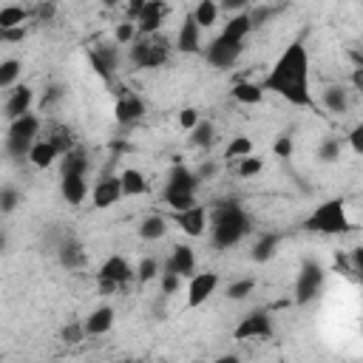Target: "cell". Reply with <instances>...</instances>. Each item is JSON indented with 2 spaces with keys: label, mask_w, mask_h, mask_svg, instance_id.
<instances>
[{
  "label": "cell",
  "mask_w": 363,
  "mask_h": 363,
  "mask_svg": "<svg viewBox=\"0 0 363 363\" xmlns=\"http://www.w3.org/2000/svg\"><path fill=\"white\" fill-rule=\"evenodd\" d=\"M207 224H210V238H213L216 250L235 247L252 230L250 216L238 201H221L216 207V213H213V221H207Z\"/></svg>",
  "instance_id": "obj_1"
},
{
  "label": "cell",
  "mask_w": 363,
  "mask_h": 363,
  "mask_svg": "<svg viewBox=\"0 0 363 363\" xmlns=\"http://www.w3.org/2000/svg\"><path fill=\"white\" fill-rule=\"evenodd\" d=\"M303 230L323 233V235H343V233L354 230V224L349 221V213H346V201L343 199H326L323 204H318L306 216Z\"/></svg>",
  "instance_id": "obj_2"
},
{
  "label": "cell",
  "mask_w": 363,
  "mask_h": 363,
  "mask_svg": "<svg viewBox=\"0 0 363 363\" xmlns=\"http://www.w3.org/2000/svg\"><path fill=\"white\" fill-rule=\"evenodd\" d=\"M196 190H199V176L187 167V164H173L170 167V176H167V184L162 190V199L164 204L176 213V210H187L196 204Z\"/></svg>",
  "instance_id": "obj_3"
},
{
  "label": "cell",
  "mask_w": 363,
  "mask_h": 363,
  "mask_svg": "<svg viewBox=\"0 0 363 363\" xmlns=\"http://www.w3.org/2000/svg\"><path fill=\"white\" fill-rule=\"evenodd\" d=\"M167 54H170V40L156 31V34H139L133 43H130V62L136 68H162L167 62Z\"/></svg>",
  "instance_id": "obj_4"
},
{
  "label": "cell",
  "mask_w": 363,
  "mask_h": 363,
  "mask_svg": "<svg viewBox=\"0 0 363 363\" xmlns=\"http://www.w3.org/2000/svg\"><path fill=\"white\" fill-rule=\"evenodd\" d=\"M40 128H43V119L37 113H31V111L17 116V119H11L9 122V133H6V153L14 156V159L28 156V147L40 136Z\"/></svg>",
  "instance_id": "obj_5"
},
{
  "label": "cell",
  "mask_w": 363,
  "mask_h": 363,
  "mask_svg": "<svg viewBox=\"0 0 363 363\" xmlns=\"http://www.w3.org/2000/svg\"><path fill=\"white\" fill-rule=\"evenodd\" d=\"M267 77H281V79H309V51L303 43H289L281 57L275 60V65L269 68Z\"/></svg>",
  "instance_id": "obj_6"
},
{
  "label": "cell",
  "mask_w": 363,
  "mask_h": 363,
  "mask_svg": "<svg viewBox=\"0 0 363 363\" xmlns=\"http://www.w3.org/2000/svg\"><path fill=\"white\" fill-rule=\"evenodd\" d=\"M323 281H326V269L315 258H303V264L298 269V278H295V295H292L295 303L298 306L312 303L323 292Z\"/></svg>",
  "instance_id": "obj_7"
},
{
  "label": "cell",
  "mask_w": 363,
  "mask_h": 363,
  "mask_svg": "<svg viewBox=\"0 0 363 363\" xmlns=\"http://www.w3.org/2000/svg\"><path fill=\"white\" fill-rule=\"evenodd\" d=\"M264 91L278 94L281 99H286L295 108H315V96L309 88V79H281V77H267L264 79Z\"/></svg>",
  "instance_id": "obj_8"
},
{
  "label": "cell",
  "mask_w": 363,
  "mask_h": 363,
  "mask_svg": "<svg viewBox=\"0 0 363 363\" xmlns=\"http://www.w3.org/2000/svg\"><path fill=\"white\" fill-rule=\"evenodd\" d=\"M275 326H272V315L267 309H252L247 312L235 329H233V340H252V337H272Z\"/></svg>",
  "instance_id": "obj_9"
},
{
  "label": "cell",
  "mask_w": 363,
  "mask_h": 363,
  "mask_svg": "<svg viewBox=\"0 0 363 363\" xmlns=\"http://www.w3.org/2000/svg\"><path fill=\"white\" fill-rule=\"evenodd\" d=\"M204 60L213 65V68H233L238 62V57L244 54V43H230V40H210L204 48H201Z\"/></svg>",
  "instance_id": "obj_10"
},
{
  "label": "cell",
  "mask_w": 363,
  "mask_h": 363,
  "mask_svg": "<svg viewBox=\"0 0 363 363\" xmlns=\"http://www.w3.org/2000/svg\"><path fill=\"white\" fill-rule=\"evenodd\" d=\"M145 99L139 96V94H133V91H119V96H116V102H113V119H116V125H122V128H130V125H136L142 116H145Z\"/></svg>",
  "instance_id": "obj_11"
},
{
  "label": "cell",
  "mask_w": 363,
  "mask_h": 363,
  "mask_svg": "<svg viewBox=\"0 0 363 363\" xmlns=\"http://www.w3.org/2000/svg\"><path fill=\"white\" fill-rule=\"evenodd\" d=\"M173 221H176V227L184 233V235H190V238H199V235H204V230H207V221H210V210L204 207V204H193V207H187V210H176L173 213Z\"/></svg>",
  "instance_id": "obj_12"
},
{
  "label": "cell",
  "mask_w": 363,
  "mask_h": 363,
  "mask_svg": "<svg viewBox=\"0 0 363 363\" xmlns=\"http://www.w3.org/2000/svg\"><path fill=\"white\" fill-rule=\"evenodd\" d=\"M218 289V272L204 269V272H193L187 281V306L196 309L204 301H210V295Z\"/></svg>",
  "instance_id": "obj_13"
},
{
  "label": "cell",
  "mask_w": 363,
  "mask_h": 363,
  "mask_svg": "<svg viewBox=\"0 0 363 363\" xmlns=\"http://www.w3.org/2000/svg\"><path fill=\"white\" fill-rule=\"evenodd\" d=\"M119 199H122L119 176H102V179H96V184L91 190V204L96 210H108V207L119 204Z\"/></svg>",
  "instance_id": "obj_14"
},
{
  "label": "cell",
  "mask_w": 363,
  "mask_h": 363,
  "mask_svg": "<svg viewBox=\"0 0 363 363\" xmlns=\"http://www.w3.org/2000/svg\"><path fill=\"white\" fill-rule=\"evenodd\" d=\"M167 11H170L167 0H147L145 9H142V14L136 17V31H139L142 37H145V34H156V31L162 28Z\"/></svg>",
  "instance_id": "obj_15"
},
{
  "label": "cell",
  "mask_w": 363,
  "mask_h": 363,
  "mask_svg": "<svg viewBox=\"0 0 363 363\" xmlns=\"http://www.w3.org/2000/svg\"><path fill=\"white\" fill-rule=\"evenodd\" d=\"M96 281H113L116 286H125L128 281H133V267L125 255H108L96 272Z\"/></svg>",
  "instance_id": "obj_16"
},
{
  "label": "cell",
  "mask_w": 363,
  "mask_h": 363,
  "mask_svg": "<svg viewBox=\"0 0 363 363\" xmlns=\"http://www.w3.org/2000/svg\"><path fill=\"white\" fill-rule=\"evenodd\" d=\"M113 320H116V312L113 306L102 303L96 309H91L88 318H82V329H85V337H99V335H108L113 329Z\"/></svg>",
  "instance_id": "obj_17"
},
{
  "label": "cell",
  "mask_w": 363,
  "mask_h": 363,
  "mask_svg": "<svg viewBox=\"0 0 363 363\" xmlns=\"http://www.w3.org/2000/svg\"><path fill=\"white\" fill-rule=\"evenodd\" d=\"M176 48L182 54H201V26L193 20V14H187L176 31Z\"/></svg>",
  "instance_id": "obj_18"
},
{
  "label": "cell",
  "mask_w": 363,
  "mask_h": 363,
  "mask_svg": "<svg viewBox=\"0 0 363 363\" xmlns=\"http://www.w3.org/2000/svg\"><path fill=\"white\" fill-rule=\"evenodd\" d=\"M31 105H34V88L31 85H14L11 94H9V99H6V105H3V113L11 122V119L28 113Z\"/></svg>",
  "instance_id": "obj_19"
},
{
  "label": "cell",
  "mask_w": 363,
  "mask_h": 363,
  "mask_svg": "<svg viewBox=\"0 0 363 363\" xmlns=\"http://www.w3.org/2000/svg\"><path fill=\"white\" fill-rule=\"evenodd\" d=\"M57 261H60V267H65V269H82L85 264H88V252H85V247H82V241H77V238H62L60 241V247H57Z\"/></svg>",
  "instance_id": "obj_20"
},
{
  "label": "cell",
  "mask_w": 363,
  "mask_h": 363,
  "mask_svg": "<svg viewBox=\"0 0 363 363\" xmlns=\"http://www.w3.org/2000/svg\"><path fill=\"white\" fill-rule=\"evenodd\" d=\"M162 269H170V272H179L182 278H190L196 272V252L190 244H176L170 258L162 261Z\"/></svg>",
  "instance_id": "obj_21"
},
{
  "label": "cell",
  "mask_w": 363,
  "mask_h": 363,
  "mask_svg": "<svg viewBox=\"0 0 363 363\" xmlns=\"http://www.w3.org/2000/svg\"><path fill=\"white\" fill-rule=\"evenodd\" d=\"M88 193H91V187H88L85 176H60V196L71 207H79L88 199Z\"/></svg>",
  "instance_id": "obj_22"
},
{
  "label": "cell",
  "mask_w": 363,
  "mask_h": 363,
  "mask_svg": "<svg viewBox=\"0 0 363 363\" xmlns=\"http://www.w3.org/2000/svg\"><path fill=\"white\" fill-rule=\"evenodd\" d=\"M57 162H60V176H88V170H91V159L79 147H71Z\"/></svg>",
  "instance_id": "obj_23"
},
{
  "label": "cell",
  "mask_w": 363,
  "mask_h": 363,
  "mask_svg": "<svg viewBox=\"0 0 363 363\" xmlns=\"http://www.w3.org/2000/svg\"><path fill=\"white\" fill-rule=\"evenodd\" d=\"M37 170H45V167H51L57 159H60V153H57V147L43 136V139H34V145L28 147V156H26Z\"/></svg>",
  "instance_id": "obj_24"
},
{
  "label": "cell",
  "mask_w": 363,
  "mask_h": 363,
  "mask_svg": "<svg viewBox=\"0 0 363 363\" xmlns=\"http://www.w3.org/2000/svg\"><path fill=\"white\" fill-rule=\"evenodd\" d=\"M250 31H252V26H250L247 11H235V14L224 23V28H221L218 37H221V40H230V43H244Z\"/></svg>",
  "instance_id": "obj_25"
},
{
  "label": "cell",
  "mask_w": 363,
  "mask_h": 363,
  "mask_svg": "<svg viewBox=\"0 0 363 363\" xmlns=\"http://www.w3.org/2000/svg\"><path fill=\"white\" fill-rule=\"evenodd\" d=\"M278 244H281V235H278V233H264V235L255 238V244H252V250H250V258H252L255 264H267V261L275 258Z\"/></svg>",
  "instance_id": "obj_26"
},
{
  "label": "cell",
  "mask_w": 363,
  "mask_h": 363,
  "mask_svg": "<svg viewBox=\"0 0 363 363\" xmlns=\"http://www.w3.org/2000/svg\"><path fill=\"white\" fill-rule=\"evenodd\" d=\"M119 184H122V196H145V193L150 190L145 173L136 170V167H125V170L119 173Z\"/></svg>",
  "instance_id": "obj_27"
},
{
  "label": "cell",
  "mask_w": 363,
  "mask_h": 363,
  "mask_svg": "<svg viewBox=\"0 0 363 363\" xmlns=\"http://www.w3.org/2000/svg\"><path fill=\"white\" fill-rule=\"evenodd\" d=\"M230 94H233V99L241 102V105H261V102H264V85L250 82V79H238Z\"/></svg>",
  "instance_id": "obj_28"
},
{
  "label": "cell",
  "mask_w": 363,
  "mask_h": 363,
  "mask_svg": "<svg viewBox=\"0 0 363 363\" xmlns=\"http://www.w3.org/2000/svg\"><path fill=\"white\" fill-rule=\"evenodd\" d=\"M167 235V218L162 213H150L139 221V238L142 241H159Z\"/></svg>",
  "instance_id": "obj_29"
},
{
  "label": "cell",
  "mask_w": 363,
  "mask_h": 363,
  "mask_svg": "<svg viewBox=\"0 0 363 363\" xmlns=\"http://www.w3.org/2000/svg\"><path fill=\"white\" fill-rule=\"evenodd\" d=\"M218 11H221V9H218V3H216V0H199V3H196V9H193L190 14H193V20L201 26V31H204V28H213V26H216Z\"/></svg>",
  "instance_id": "obj_30"
},
{
  "label": "cell",
  "mask_w": 363,
  "mask_h": 363,
  "mask_svg": "<svg viewBox=\"0 0 363 363\" xmlns=\"http://www.w3.org/2000/svg\"><path fill=\"white\" fill-rule=\"evenodd\" d=\"M323 105L332 111V113H346L349 111V91L343 85H329L323 91Z\"/></svg>",
  "instance_id": "obj_31"
},
{
  "label": "cell",
  "mask_w": 363,
  "mask_h": 363,
  "mask_svg": "<svg viewBox=\"0 0 363 363\" xmlns=\"http://www.w3.org/2000/svg\"><path fill=\"white\" fill-rule=\"evenodd\" d=\"M45 139L57 147V153H60V156H62V153H68L71 147H77L74 133H71V128H65V125H51V128H48V133H45Z\"/></svg>",
  "instance_id": "obj_32"
},
{
  "label": "cell",
  "mask_w": 363,
  "mask_h": 363,
  "mask_svg": "<svg viewBox=\"0 0 363 363\" xmlns=\"http://www.w3.org/2000/svg\"><path fill=\"white\" fill-rule=\"evenodd\" d=\"M91 54L102 62V68L113 77V71L119 68V45L116 43H102V45H96V48H91Z\"/></svg>",
  "instance_id": "obj_33"
},
{
  "label": "cell",
  "mask_w": 363,
  "mask_h": 363,
  "mask_svg": "<svg viewBox=\"0 0 363 363\" xmlns=\"http://www.w3.org/2000/svg\"><path fill=\"white\" fill-rule=\"evenodd\" d=\"M190 142H193L196 147H210V145L216 142V128H213V122L199 119V122L190 128Z\"/></svg>",
  "instance_id": "obj_34"
},
{
  "label": "cell",
  "mask_w": 363,
  "mask_h": 363,
  "mask_svg": "<svg viewBox=\"0 0 363 363\" xmlns=\"http://www.w3.org/2000/svg\"><path fill=\"white\" fill-rule=\"evenodd\" d=\"M159 272H162V261L153 258V255H145V258L139 261V267L133 269V278H136L139 284H150V281L159 278Z\"/></svg>",
  "instance_id": "obj_35"
},
{
  "label": "cell",
  "mask_w": 363,
  "mask_h": 363,
  "mask_svg": "<svg viewBox=\"0 0 363 363\" xmlns=\"http://www.w3.org/2000/svg\"><path fill=\"white\" fill-rule=\"evenodd\" d=\"M20 74H23V62L20 60H14V57L0 60V91L3 88H14L17 79H20Z\"/></svg>",
  "instance_id": "obj_36"
},
{
  "label": "cell",
  "mask_w": 363,
  "mask_h": 363,
  "mask_svg": "<svg viewBox=\"0 0 363 363\" xmlns=\"http://www.w3.org/2000/svg\"><path fill=\"white\" fill-rule=\"evenodd\" d=\"M252 150H255L252 139L244 136V133H235V136L227 142V147H224V159H241V156H250Z\"/></svg>",
  "instance_id": "obj_37"
},
{
  "label": "cell",
  "mask_w": 363,
  "mask_h": 363,
  "mask_svg": "<svg viewBox=\"0 0 363 363\" xmlns=\"http://www.w3.org/2000/svg\"><path fill=\"white\" fill-rule=\"evenodd\" d=\"M28 9L23 6H3L0 9V28H20L26 20H28Z\"/></svg>",
  "instance_id": "obj_38"
},
{
  "label": "cell",
  "mask_w": 363,
  "mask_h": 363,
  "mask_svg": "<svg viewBox=\"0 0 363 363\" xmlns=\"http://www.w3.org/2000/svg\"><path fill=\"white\" fill-rule=\"evenodd\" d=\"M340 150H343V139H337V136H326V139L318 145V159L326 162V164H332V162L340 159Z\"/></svg>",
  "instance_id": "obj_39"
},
{
  "label": "cell",
  "mask_w": 363,
  "mask_h": 363,
  "mask_svg": "<svg viewBox=\"0 0 363 363\" xmlns=\"http://www.w3.org/2000/svg\"><path fill=\"white\" fill-rule=\"evenodd\" d=\"M235 162H238V167H235L238 179H252V176H258V173L264 170V159H261V156H255V153L241 156V159H235Z\"/></svg>",
  "instance_id": "obj_40"
},
{
  "label": "cell",
  "mask_w": 363,
  "mask_h": 363,
  "mask_svg": "<svg viewBox=\"0 0 363 363\" xmlns=\"http://www.w3.org/2000/svg\"><path fill=\"white\" fill-rule=\"evenodd\" d=\"M255 292V278H238V281H233V284H227V298L230 301H244V298H250Z\"/></svg>",
  "instance_id": "obj_41"
},
{
  "label": "cell",
  "mask_w": 363,
  "mask_h": 363,
  "mask_svg": "<svg viewBox=\"0 0 363 363\" xmlns=\"http://www.w3.org/2000/svg\"><path fill=\"white\" fill-rule=\"evenodd\" d=\"M278 11H281L278 6H252V9H247V17H250L252 31H255V28H261L264 23H269V20H272Z\"/></svg>",
  "instance_id": "obj_42"
},
{
  "label": "cell",
  "mask_w": 363,
  "mask_h": 363,
  "mask_svg": "<svg viewBox=\"0 0 363 363\" xmlns=\"http://www.w3.org/2000/svg\"><path fill=\"white\" fill-rule=\"evenodd\" d=\"M136 37H139V31H136V23L133 20H125V23H116L113 26V43L116 45H130Z\"/></svg>",
  "instance_id": "obj_43"
},
{
  "label": "cell",
  "mask_w": 363,
  "mask_h": 363,
  "mask_svg": "<svg viewBox=\"0 0 363 363\" xmlns=\"http://www.w3.org/2000/svg\"><path fill=\"white\" fill-rule=\"evenodd\" d=\"M182 275L179 272H170V269H162L159 272V289H162V295H176L179 289H182Z\"/></svg>",
  "instance_id": "obj_44"
},
{
  "label": "cell",
  "mask_w": 363,
  "mask_h": 363,
  "mask_svg": "<svg viewBox=\"0 0 363 363\" xmlns=\"http://www.w3.org/2000/svg\"><path fill=\"white\" fill-rule=\"evenodd\" d=\"M60 340H62V343H68V346H74V343L85 340V329H82V320H68V323L62 326V332H60Z\"/></svg>",
  "instance_id": "obj_45"
},
{
  "label": "cell",
  "mask_w": 363,
  "mask_h": 363,
  "mask_svg": "<svg viewBox=\"0 0 363 363\" xmlns=\"http://www.w3.org/2000/svg\"><path fill=\"white\" fill-rule=\"evenodd\" d=\"M37 23H51L54 17H57V0H40L37 6H34V11H28Z\"/></svg>",
  "instance_id": "obj_46"
},
{
  "label": "cell",
  "mask_w": 363,
  "mask_h": 363,
  "mask_svg": "<svg viewBox=\"0 0 363 363\" xmlns=\"http://www.w3.org/2000/svg\"><path fill=\"white\" fill-rule=\"evenodd\" d=\"M20 204V190L17 187H3L0 190V213H14Z\"/></svg>",
  "instance_id": "obj_47"
},
{
  "label": "cell",
  "mask_w": 363,
  "mask_h": 363,
  "mask_svg": "<svg viewBox=\"0 0 363 363\" xmlns=\"http://www.w3.org/2000/svg\"><path fill=\"white\" fill-rule=\"evenodd\" d=\"M272 153H275L278 159H289V156L295 153V139H292L289 133H284V136H278V139L272 142Z\"/></svg>",
  "instance_id": "obj_48"
},
{
  "label": "cell",
  "mask_w": 363,
  "mask_h": 363,
  "mask_svg": "<svg viewBox=\"0 0 363 363\" xmlns=\"http://www.w3.org/2000/svg\"><path fill=\"white\" fill-rule=\"evenodd\" d=\"M199 119H201V116H199V111H196V108H182V111H179V125H182L184 130H190Z\"/></svg>",
  "instance_id": "obj_49"
},
{
  "label": "cell",
  "mask_w": 363,
  "mask_h": 363,
  "mask_svg": "<svg viewBox=\"0 0 363 363\" xmlns=\"http://www.w3.org/2000/svg\"><path fill=\"white\" fill-rule=\"evenodd\" d=\"M26 40V26L20 28H0V43H23Z\"/></svg>",
  "instance_id": "obj_50"
},
{
  "label": "cell",
  "mask_w": 363,
  "mask_h": 363,
  "mask_svg": "<svg viewBox=\"0 0 363 363\" xmlns=\"http://www.w3.org/2000/svg\"><path fill=\"white\" fill-rule=\"evenodd\" d=\"M349 145H352L354 153H363V125H354L349 130Z\"/></svg>",
  "instance_id": "obj_51"
},
{
  "label": "cell",
  "mask_w": 363,
  "mask_h": 363,
  "mask_svg": "<svg viewBox=\"0 0 363 363\" xmlns=\"http://www.w3.org/2000/svg\"><path fill=\"white\" fill-rule=\"evenodd\" d=\"M218 9H224V11H247L250 9V0H218Z\"/></svg>",
  "instance_id": "obj_52"
},
{
  "label": "cell",
  "mask_w": 363,
  "mask_h": 363,
  "mask_svg": "<svg viewBox=\"0 0 363 363\" xmlns=\"http://www.w3.org/2000/svg\"><path fill=\"white\" fill-rule=\"evenodd\" d=\"M145 3H147V0H125V9H128V20H136V17L142 14Z\"/></svg>",
  "instance_id": "obj_53"
},
{
  "label": "cell",
  "mask_w": 363,
  "mask_h": 363,
  "mask_svg": "<svg viewBox=\"0 0 363 363\" xmlns=\"http://www.w3.org/2000/svg\"><path fill=\"white\" fill-rule=\"evenodd\" d=\"M196 176H199V182H207V179H213V176H216V164H213V162L201 164V167L196 170Z\"/></svg>",
  "instance_id": "obj_54"
},
{
  "label": "cell",
  "mask_w": 363,
  "mask_h": 363,
  "mask_svg": "<svg viewBox=\"0 0 363 363\" xmlns=\"http://www.w3.org/2000/svg\"><path fill=\"white\" fill-rule=\"evenodd\" d=\"M352 88L354 91H363V65H354L352 68Z\"/></svg>",
  "instance_id": "obj_55"
},
{
  "label": "cell",
  "mask_w": 363,
  "mask_h": 363,
  "mask_svg": "<svg viewBox=\"0 0 363 363\" xmlns=\"http://www.w3.org/2000/svg\"><path fill=\"white\" fill-rule=\"evenodd\" d=\"M6 250H9V233L0 230V252H6Z\"/></svg>",
  "instance_id": "obj_56"
},
{
  "label": "cell",
  "mask_w": 363,
  "mask_h": 363,
  "mask_svg": "<svg viewBox=\"0 0 363 363\" xmlns=\"http://www.w3.org/2000/svg\"><path fill=\"white\" fill-rule=\"evenodd\" d=\"M99 3H102L105 9H116V6H122L125 0H99Z\"/></svg>",
  "instance_id": "obj_57"
}]
</instances>
